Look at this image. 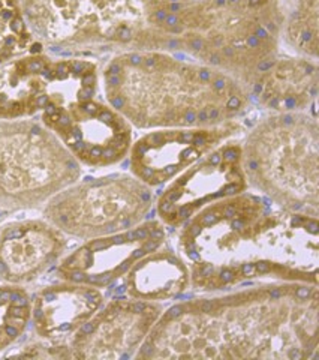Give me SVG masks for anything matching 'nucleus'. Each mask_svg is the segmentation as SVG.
I'll list each match as a JSON object with an SVG mask.
<instances>
[{
	"mask_svg": "<svg viewBox=\"0 0 319 360\" xmlns=\"http://www.w3.org/2000/svg\"><path fill=\"white\" fill-rule=\"evenodd\" d=\"M319 290L283 283L171 307L141 348L144 359H291L316 356Z\"/></svg>",
	"mask_w": 319,
	"mask_h": 360,
	"instance_id": "f257e3e1",
	"label": "nucleus"
},
{
	"mask_svg": "<svg viewBox=\"0 0 319 360\" xmlns=\"http://www.w3.org/2000/svg\"><path fill=\"white\" fill-rule=\"evenodd\" d=\"M180 229L177 252L193 290H228L255 279L318 285L313 213L282 209L245 191L204 206Z\"/></svg>",
	"mask_w": 319,
	"mask_h": 360,
	"instance_id": "f03ea898",
	"label": "nucleus"
},
{
	"mask_svg": "<svg viewBox=\"0 0 319 360\" xmlns=\"http://www.w3.org/2000/svg\"><path fill=\"white\" fill-rule=\"evenodd\" d=\"M107 103L141 131L214 127L247 111V87L216 68L161 50L122 51L102 72Z\"/></svg>",
	"mask_w": 319,
	"mask_h": 360,
	"instance_id": "7ed1b4c3",
	"label": "nucleus"
},
{
	"mask_svg": "<svg viewBox=\"0 0 319 360\" xmlns=\"http://www.w3.org/2000/svg\"><path fill=\"white\" fill-rule=\"evenodd\" d=\"M280 26V0H188L168 18L165 51H183L247 86L279 53Z\"/></svg>",
	"mask_w": 319,
	"mask_h": 360,
	"instance_id": "20e7f679",
	"label": "nucleus"
},
{
	"mask_svg": "<svg viewBox=\"0 0 319 360\" xmlns=\"http://www.w3.org/2000/svg\"><path fill=\"white\" fill-rule=\"evenodd\" d=\"M188 0H25L35 35L54 45L165 51V26ZM126 50V51H128Z\"/></svg>",
	"mask_w": 319,
	"mask_h": 360,
	"instance_id": "39448f33",
	"label": "nucleus"
},
{
	"mask_svg": "<svg viewBox=\"0 0 319 360\" xmlns=\"http://www.w3.org/2000/svg\"><path fill=\"white\" fill-rule=\"evenodd\" d=\"M247 185L291 212L318 215L319 125L309 111L271 112L242 143Z\"/></svg>",
	"mask_w": 319,
	"mask_h": 360,
	"instance_id": "423d86ee",
	"label": "nucleus"
},
{
	"mask_svg": "<svg viewBox=\"0 0 319 360\" xmlns=\"http://www.w3.org/2000/svg\"><path fill=\"white\" fill-rule=\"evenodd\" d=\"M79 176L82 164L47 127L0 122V209H38Z\"/></svg>",
	"mask_w": 319,
	"mask_h": 360,
	"instance_id": "0eeeda50",
	"label": "nucleus"
},
{
	"mask_svg": "<svg viewBox=\"0 0 319 360\" xmlns=\"http://www.w3.org/2000/svg\"><path fill=\"white\" fill-rule=\"evenodd\" d=\"M152 189L132 174L77 180L45 202L42 217L71 238H102L140 225L153 207Z\"/></svg>",
	"mask_w": 319,
	"mask_h": 360,
	"instance_id": "6e6552de",
	"label": "nucleus"
},
{
	"mask_svg": "<svg viewBox=\"0 0 319 360\" xmlns=\"http://www.w3.org/2000/svg\"><path fill=\"white\" fill-rule=\"evenodd\" d=\"M96 95L98 92H92L63 103H50L42 110V122L79 164L105 168L128 156L134 128Z\"/></svg>",
	"mask_w": 319,
	"mask_h": 360,
	"instance_id": "1a4fd4ad",
	"label": "nucleus"
},
{
	"mask_svg": "<svg viewBox=\"0 0 319 360\" xmlns=\"http://www.w3.org/2000/svg\"><path fill=\"white\" fill-rule=\"evenodd\" d=\"M247 186L242 143L230 139L171 180L156 205L159 221L180 229L204 206L245 193Z\"/></svg>",
	"mask_w": 319,
	"mask_h": 360,
	"instance_id": "9d476101",
	"label": "nucleus"
},
{
	"mask_svg": "<svg viewBox=\"0 0 319 360\" xmlns=\"http://www.w3.org/2000/svg\"><path fill=\"white\" fill-rule=\"evenodd\" d=\"M242 131L243 125L238 120L214 127L145 131L132 141L128 153L129 172L150 188L162 186Z\"/></svg>",
	"mask_w": 319,
	"mask_h": 360,
	"instance_id": "9b49d317",
	"label": "nucleus"
},
{
	"mask_svg": "<svg viewBox=\"0 0 319 360\" xmlns=\"http://www.w3.org/2000/svg\"><path fill=\"white\" fill-rule=\"evenodd\" d=\"M165 229L161 221H143L131 230L84 240L60 258L56 275L67 283L105 288L126 275L136 260L168 243Z\"/></svg>",
	"mask_w": 319,
	"mask_h": 360,
	"instance_id": "f8f14e48",
	"label": "nucleus"
},
{
	"mask_svg": "<svg viewBox=\"0 0 319 360\" xmlns=\"http://www.w3.org/2000/svg\"><path fill=\"white\" fill-rule=\"evenodd\" d=\"M162 312L159 302L129 296L112 299L71 338V354L86 360L132 357Z\"/></svg>",
	"mask_w": 319,
	"mask_h": 360,
	"instance_id": "ddd939ff",
	"label": "nucleus"
},
{
	"mask_svg": "<svg viewBox=\"0 0 319 360\" xmlns=\"http://www.w3.org/2000/svg\"><path fill=\"white\" fill-rule=\"evenodd\" d=\"M66 234L45 219H25L0 229V281L26 285L63 257Z\"/></svg>",
	"mask_w": 319,
	"mask_h": 360,
	"instance_id": "4468645a",
	"label": "nucleus"
},
{
	"mask_svg": "<svg viewBox=\"0 0 319 360\" xmlns=\"http://www.w3.org/2000/svg\"><path fill=\"white\" fill-rule=\"evenodd\" d=\"M104 305L99 288L62 281L41 288L32 297L30 324L41 340L67 344Z\"/></svg>",
	"mask_w": 319,
	"mask_h": 360,
	"instance_id": "2eb2a0df",
	"label": "nucleus"
},
{
	"mask_svg": "<svg viewBox=\"0 0 319 360\" xmlns=\"http://www.w3.org/2000/svg\"><path fill=\"white\" fill-rule=\"evenodd\" d=\"M246 87L250 99L271 112L309 111L319 92L318 62L278 53Z\"/></svg>",
	"mask_w": 319,
	"mask_h": 360,
	"instance_id": "dca6fc26",
	"label": "nucleus"
},
{
	"mask_svg": "<svg viewBox=\"0 0 319 360\" xmlns=\"http://www.w3.org/2000/svg\"><path fill=\"white\" fill-rule=\"evenodd\" d=\"M57 84V60L42 54L0 65V120L33 116L50 103Z\"/></svg>",
	"mask_w": 319,
	"mask_h": 360,
	"instance_id": "f3484780",
	"label": "nucleus"
},
{
	"mask_svg": "<svg viewBox=\"0 0 319 360\" xmlns=\"http://www.w3.org/2000/svg\"><path fill=\"white\" fill-rule=\"evenodd\" d=\"M189 287V266L168 243L136 260L123 276L124 295L140 300H171Z\"/></svg>",
	"mask_w": 319,
	"mask_h": 360,
	"instance_id": "a211bd4d",
	"label": "nucleus"
},
{
	"mask_svg": "<svg viewBox=\"0 0 319 360\" xmlns=\"http://www.w3.org/2000/svg\"><path fill=\"white\" fill-rule=\"evenodd\" d=\"M280 39L301 58L318 62L319 0H292L282 6Z\"/></svg>",
	"mask_w": 319,
	"mask_h": 360,
	"instance_id": "6ab92c4d",
	"label": "nucleus"
},
{
	"mask_svg": "<svg viewBox=\"0 0 319 360\" xmlns=\"http://www.w3.org/2000/svg\"><path fill=\"white\" fill-rule=\"evenodd\" d=\"M32 297L22 285L0 284V352L17 342L30 324Z\"/></svg>",
	"mask_w": 319,
	"mask_h": 360,
	"instance_id": "aec40b11",
	"label": "nucleus"
},
{
	"mask_svg": "<svg viewBox=\"0 0 319 360\" xmlns=\"http://www.w3.org/2000/svg\"><path fill=\"white\" fill-rule=\"evenodd\" d=\"M32 45V32L20 0H0V65L14 60Z\"/></svg>",
	"mask_w": 319,
	"mask_h": 360,
	"instance_id": "412c9836",
	"label": "nucleus"
}]
</instances>
